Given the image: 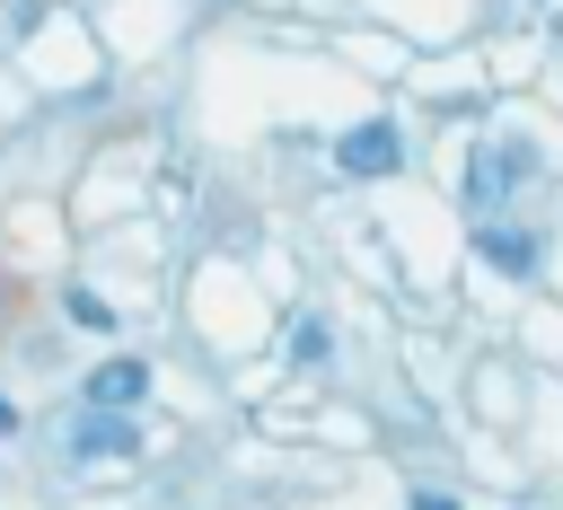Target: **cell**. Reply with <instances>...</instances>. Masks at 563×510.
<instances>
[{
  "mask_svg": "<svg viewBox=\"0 0 563 510\" xmlns=\"http://www.w3.org/2000/svg\"><path fill=\"white\" fill-rule=\"evenodd\" d=\"M528 167H537V149H528V141H484V149L466 158V202H475V211H493Z\"/></svg>",
  "mask_w": 563,
  "mask_h": 510,
  "instance_id": "6da1fadb",
  "label": "cell"
},
{
  "mask_svg": "<svg viewBox=\"0 0 563 510\" xmlns=\"http://www.w3.org/2000/svg\"><path fill=\"white\" fill-rule=\"evenodd\" d=\"M396 158H405V141H396L387 114H369V123H352V132L334 141V167H343V176H396Z\"/></svg>",
  "mask_w": 563,
  "mask_h": 510,
  "instance_id": "7a4b0ae2",
  "label": "cell"
},
{
  "mask_svg": "<svg viewBox=\"0 0 563 510\" xmlns=\"http://www.w3.org/2000/svg\"><path fill=\"white\" fill-rule=\"evenodd\" d=\"M88 413H132L141 396H150V361H132V352H114V361H97L88 369Z\"/></svg>",
  "mask_w": 563,
  "mask_h": 510,
  "instance_id": "3957f363",
  "label": "cell"
},
{
  "mask_svg": "<svg viewBox=\"0 0 563 510\" xmlns=\"http://www.w3.org/2000/svg\"><path fill=\"white\" fill-rule=\"evenodd\" d=\"M475 255H484L493 273H510V281H528V273H537V237H528V229H510V220H484V229H475Z\"/></svg>",
  "mask_w": 563,
  "mask_h": 510,
  "instance_id": "277c9868",
  "label": "cell"
},
{
  "mask_svg": "<svg viewBox=\"0 0 563 510\" xmlns=\"http://www.w3.org/2000/svg\"><path fill=\"white\" fill-rule=\"evenodd\" d=\"M141 448V431L123 422V413H88L79 431H70V457H132Z\"/></svg>",
  "mask_w": 563,
  "mask_h": 510,
  "instance_id": "5b68a950",
  "label": "cell"
},
{
  "mask_svg": "<svg viewBox=\"0 0 563 510\" xmlns=\"http://www.w3.org/2000/svg\"><path fill=\"white\" fill-rule=\"evenodd\" d=\"M325 352H334V334H325V317H299V325H290V361H299V369H317Z\"/></svg>",
  "mask_w": 563,
  "mask_h": 510,
  "instance_id": "8992f818",
  "label": "cell"
},
{
  "mask_svg": "<svg viewBox=\"0 0 563 510\" xmlns=\"http://www.w3.org/2000/svg\"><path fill=\"white\" fill-rule=\"evenodd\" d=\"M70 325H88V334H106V325H114V308H106L97 290H70Z\"/></svg>",
  "mask_w": 563,
  "mask_h": 510,
  "instance_id": "52a82bcc",
  "label": "cell"
},
{
  "mask_svg": "<svg viewBox=\"0 0 563 510\" xmlns=\"http://www.w3.org/2000/svg\"><path fill=\"white\" fill-rule=\"evenodd\" d=\"M405 510H457V492H422V484H413V501H405Z\"/></svg>",
  "mask_w": 563,
  "mask_h": 510,
  "instance_id": "ba28073f",
  "label": "cell"
},
{
  "mask_svg": "<svg viewBox=\"0 0 563 510\" xmlns=\"http://www.w3.org/2000/svg\"><path fill=\"white\" fill-rule=\"evenodd\" d=\"M9 431H18V404H9V396H0V440H9Z\"/></svg>",
  "mask_w": 563,
  "mask_h": 510,
  "instance_id": "9c48e42d",
  "label": "cell"
}]
</instances>
